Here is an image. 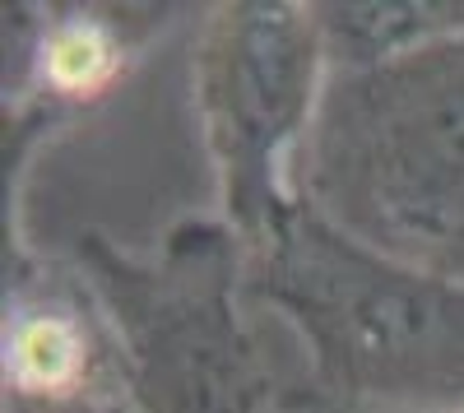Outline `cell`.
<instances>
[{"label": "cell", "mask_w": 464, "mask_h": 413, "mask_svg": "<svg viewBox=\"0 0 464 413\" xmlns=\"http://www.w3.org/2000/svg\"><path fill=\"white\" fill-rule=\"evenodd\" d=\"M246 297L302 349L279 413L464 408V279L376 255L297 200L246 251Z\"/></svg>", "instance_id": "obj_1"}, {"label": "cell", "mask_w": 464, "mask_h": 413, "mask_svg": "<svg viewBox=\"0 0 464 413\" xmlns=\"http://www.w3.org/2000/svg\"><path fill=\"white\" fill-rule=\"evenodd\" d=\"M297 196L376 255L464 279V33L330 70Z\"/></svg>", "instance_id": "obj_2"}, {"label": "cell", "mask_w": 464, "mask_h": 413, "mask_svg": "<svg viewBox=\"0 0 464 413\" xmlns=\"http://www.w3.org/2000/svg\"><path fill=\"white\" fill-rule=\"evenodd\" d=\"M121 353L140 413H279L260 334L246 316V246L223 218H190L144 255L89 233L74 242Z\"/></svg>", "instance_id": "obj_3"}, {"label": "cell", "mask_w": 464, "mask_h": 413, "mask_svg": "<svg viewBox=\"0 0 464 413\" xmlns=\"http://www.w3.org/2000/svg\"><path fill=\"white\" fill-rule=\"evenodd\" d=\"M190 80L223 223L251 251L302 200L297 172L330 80L312 5L237 0L209 10Z\"/></svg>", "instance_id": "obj_4"}, {"label": "cell", "mask_w": 464, "mask_h": 413, "mask_svg": "<svg viewBox=\"0 0 464 413\" xmlns=\"http://www.w3.org/2000/svg\"><path fill=\"white\" fill-rule=\"evenodd\" d=\"M102 404H130V390L98 297L74 265L14 260L5 283V413Z\"/></svg>", "instance_id": "obj_5"}, {"label": "cell", "mask_w": 464, "mask_h": 413, "mask_svg": "<svg viewBox=\"0 0 464 413\" xmlns=\"http://www.w3.org/2000/svg\"><path fill=\"white\" fill-rule=\"evenodd\" d=\"M24 19V10H19ZM14 89L43 102H93L111 93L135 56V19L126 10H47L43 19H24Z\"/></svg>", "instance_id": "obj_6"}, {"label": "cell", "mask_w": 464, "mask_h": 413, "mask_svg": "<svg viewBox=\"0 0 464 413\" xmlns=\"http://www.w3.org/2000/svg\"><path fill=\"white\" fill-rule=\"evenodd\" d=\"M330 70H367L464 33V0H330L312 5Z\"/></svg>", "instance_id": "obj_7"}, {"label": "cell", "mask_w": 464, "mask_h": 413, "mask_svg": "<svg viewBox=\"0 0 464 413\" xmlns=\"http://www.w3.org/2000/svg\"><path fill=\"white\" fill-rule=\"evenodd\" d=\"M459 413H464V408H459Z\"/></svg>", "instance_id": "obj_8"}]
</instances>
